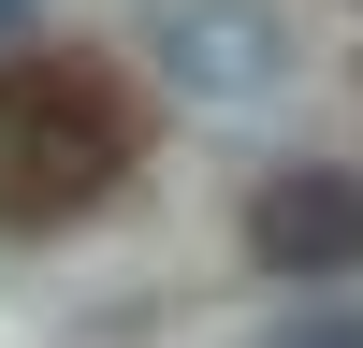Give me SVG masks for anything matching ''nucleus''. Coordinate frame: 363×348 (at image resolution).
<instances>
[{"label":"nucleus","mask_w":363,"mask_h":348,"mask_svg":"<svg viewBox=\"0 0 363 348\" xmlns=\"http://www.w3.org/2000/svg\"><path fill=\"white\" fill-rule=\"evenodd\" d=\"M277 348H363V305H306V319H291Z\"/></svg>","instance_id":"nucleus-4"},{"label":"nucleus","mask_w":363,"mask_h":348,"mask_svg":"<svg viewBox=\"0 0 363 348\" xmlns=\"http://www.w3.org/2000/svg\"><path fill=\"white\" fill-rule=\"evenodd\" d=\"M247 261L262 276H363V174L349 160H291L247 189Z\"/></svg>","instance_id":"nucleus-2"},{"label":"nucleus","mask_w":363,"mask_h":348,"mask_svg":"<svg viewBox=\"0 0 363 348\" xmlns=\"http://www.w3.org/2000/svg\"><path fill=\"white\" fill-rule=\"evenodd\" d=\"M116 174H131V102L102 58H0V218L58 232L116 203Z\"/></svg>","instance_id":"nucleus-1"},{"label":"nucleus","mask_w":363,"mask_h":348,"mask_svg":"<svg viewBox=\"0 0 363 348\" xmlns=\"http://www.w3.org/2000/svg\"><path fill=\"white\" fill-rule=\"evenodd\" d=\"M29 15H44V0H0V44H15V29H29Z\"/></svg>","instance_id":"nucleus-5"},{"label":"nucleus","mask_w":363,"mask_h":348,"mask_svg":"<svg viewBox=\"0 0 363 348\" xmlns=\"http://www.w3.org/2000/svg\"><path fill=\"white\" fill-rule=\"evenodd\" d=\"M174 73L189 87H262L277 73V58H262V15L247 0H189V15H174Z\"/></svg>","instance_id":"nucleus-3"}]
</instances>
